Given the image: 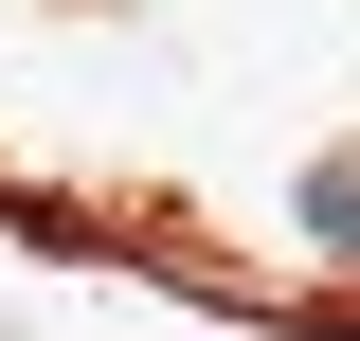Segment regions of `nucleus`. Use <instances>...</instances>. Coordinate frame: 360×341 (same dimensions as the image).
<instances>
[{
  "mask_svg": "<svg viewBox=\"0 0 360 341\" xmlns=\"http://www.w3.org/2000/svg\"><path fill=\"white\" fill-rule=\"evenodd\" d=\"M307 252L360 269V144H342V162H307Z\"/></svg>",
  "mask_w": 360,
  "mask_h": 341,
  "instance_id": "obj_1",
  "label": "nucleus"
}]
</instances>
